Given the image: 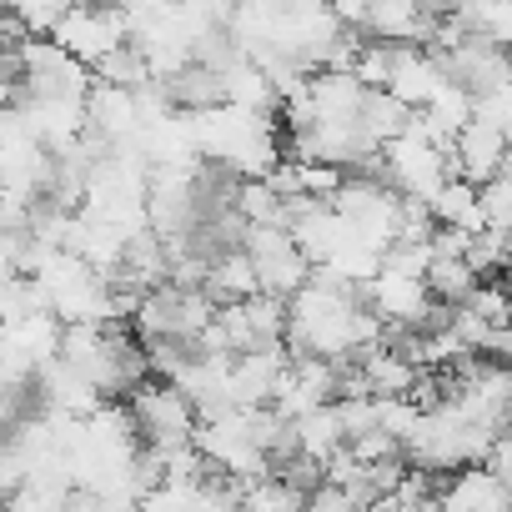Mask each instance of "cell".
Masks as SVG:
<instances>
[{
    "mask_svg": "<svg viewBox=\"0 0 512 512\" xmlns=\"http://www.w3.org/2000/svg\"><path fill=\"white\" fill-rule=\"evenodd\" d=\"M417 422H422V412L412 407V402H377V427L392 437V442H412V432H417Z\"/></svg>",
    "mask_w": 512,
    "mask_h": 512,
    "instance_id": "obj_21",
    "label": "cell"
},
{
    "mask_svg": "<svg viewBox=\"0 0 512 512\" xmlns=\"http://www.w3.org/2000/svg\"><path fill=\"white\" fill-rule=\"evenodd\" d=\"M287 347H272V352H251V357H231L226 362V402L241 407V412H256V407H272L282 382H287Z\"/></svg>",
    "mask_w": 512,
    "mask_h": 512,
    "instance_id": "obj_5",
    "label": "cell"
},
{
    "mask_svg": "<svg viewBox=\"0 0 512 512\" xmlns=\"http://www.w3.org/2000/svg\"><path fill=\"white\" fill-rule=\"evenodd\" d=\"M292 432H297L302 457H312V462H322V467H327L332 457L347 452V432H342V412H337V402H332V407H317V412H307V417H297Z\"/></svg>",
    "mask_w": 512,
    "mask_h": 512,
    "instance_id": "obj_12",
    "label": "cell"
},
{
    "mask_svg": "<svg viewBox=\"0 0 512 512\" xmlns=\"http://www.w3.org/2000/svg\"><path fill=\"white\" fill-rule=\"evenodd\" d=\"M487 472H492V482L497 487H507L512 492V432H502L497 442H492V452H487V462H482Z\"/></svg>",
    "mask_w": 512,
    "mask_h": 512,
    "instance_id": "obj_23",
    "label": "cell"
},
{
    "mask_svg": "<svg viewBox=\"0 0 512 512\" xmlns=\"http://www.w3.org/2000/svg\"><path fill=\"white\" fill-rule=\"evenodd\" d=\"M236 211H241L246 226H282V231H287V201H282L267 181H246Z\"/></svg>",
    "mask_w": 512,
    "mask_h": 512,
    "instance_id": "obj_17",
    "label": "cell"
},
{
    "mask_svg": "<svg viewBox=\"0 0 512 512\" xmlns=\"http://www.w3.org/2000/svg\"><path fill=\"white\" fill-rule=\"evenodd\" d=\"M126 417L136 427V442L151 447V452H181V447H196V432H201V417L191 407V397L171 382H146L136 387V397L126 402Z\"/></svg>",
    "mask_w": 512,
    "mask_h": 512,
    "instance_id": "obj_2",
    "label": "cell"
},
{
    "mask_svg": "<svg viewBox=\"0 0 512 512\" xmlns=\"http://www.w3.org/2000/svg\"><path fill=\"white\" fill-rule=\"evenodd\" d=\"M246 262L256 267L262 297H277V302H292L312 282V262L292 241V231H282V226H251L246 231Z\"/></svg>",
    "mask_w": 512,
    "mask_h": 512,
    "instance_id": "obj_3",
    "label": "cell"
},
{
    "mask_svg": "<svg viewBox=\"0 0 512 512\" xmlns=\"http://www.w3.org/2000/svg\"><path fill=\"white\" fill-rule=\"evenodd\" d=\"M477 211H482V231L512 236V176H497L492 186H482L477 191Z\"/></svg>",
    "mask_w": 512,
    "mask_h": 512,
    "instance_id": "obj_20",
    "label": "cell"
},
{
    "mask_svg": "<svg viewBox=\"0 0 512 512\" xmlns=\"http://www.w3.org/2000/svg\"><path fill=\"white\" fill-rule=\"evenodd\" d=\"M507 367H512V362H507Z\"/></svg>",
    "mask_w": 512,
    "mask_h": 512,
    "instance_id": "obj_28",
    "label": "cell"
},
{
    "mask_svg": "<svg viewBox=\"0 0 512 512\" xmlns=\"http://www.w3.org/2000/svg\"><path fill=\"white\" fill-rule=\"evenodd\" d=\"M412 116H417V111H407L397 96L367 91V101H362V111H357V131H362V141H367L372 151H382V146H392V141L412 126Z\"/></svg>",
    "mask_w": 512,
    "mask_h": 512,
    "instance_id": "obj_11",
    "label": "cell"
},
{
    "mask_svg": "<svg viewBox=\"0 0 512 512\" xmlns=\"http://www.w3.org/2000/svg\"><path fill=\"white\" fill-rule=\"evenodd\" d=\"M357 362H362V372H367L372 402H407L412 387H417V377H422L417 362H407V357H397V352H387V347H372V352H362Z\"/></svg>",
    "mask_w": 512,
    "mask_h": 512,
    "instance_id": "obj_10",
    "label": "cell"
},
{
    "mask_svg": "<svg viewBox=\"0 0 512 512\" xmlns=\"http://www.w3.org/2000/svg\"><path fill=\"white\" fill-rule=\"evenodd\" d=\"M502 161H507V136H502V126L487 121V116H472V121L457 131L452 151H447V176L482 191V186H492V181L502 176Z\"/></svg>",
    "mask_w": 512,
    "mask_h": 512,
    "instance_id": "obj_4",
    "label": "cell"
},
{
    "mask_svg": "<svg viewBox=\"0 0 512 512\" xmlns=\"http://www.w3.org/2000/svg\"><path fill=\"white\" fill-rule=\"evenodd\" d=\"M216 307L201 297V287H151L136 312H131V332L141 347H156V342H196L206 327H211Z\"/></svg>",
    "mask_w": 512,
    "mask_h": 512,
    "instance_id": "obj_1",
    "label": "cell"
},
{
    "mask_svg": "<svg viewBox=\"0 0 512 512\" xmlns=\"http://www.w3.org/2000/svg\"><path fill=\"white\" fill-rule=\"evenodd\" d=\"M477 322H487L492 332H502V327H512V297H507V287L502 282H477V292L462 302Z\"/></svg>",
    "mask_w": 512,
    "mask_h": 512,
    "instance_id": "obj_19",
    "label": "cell"
},
{
    "mask_svg": "<svg viewBox=\"0 0 512 512\" xmlns=\"http://www.w3.org/2000/svg\"><path fill=\"white\" fill-rule=\"evenodd\" d=\"M502 432H512V412H507V427H502Z\"/></svg>",
    "mask_w": 512,
    "mask_h": 512,
    "instance_id": "obj_27",
    "label": "cell"
},
{
    "mask_svg": "<svg viewBox=\"0 0 512 512\" xmlns=\"http://www.w3.org/2000/svg\"><path fill=\"white\" fill-rule=\"evenodd\" d=\"M156 91L166 96L171 116H186V121H201V116L226 106V76L201 66V61H181L176 71H166L156 81Z\"/></svg>",
    "mask_w": 512,
    "mask_h": 512,
    "instance_id": "obj_7",
    "label": "cell"
},
{
    "mask_svg": "<svg viewBox=\"0 0 512 512\" xmlns=\"http://www.w3.org/2000/svg\"><path fill=\"white\" fill-rule=\"evenodd\" d=\"M442 91V71L432 66L427 51L417 46H392V76H387V96H397L407 111H427V101Z\"/></svg>",
    "mask_w": 512,
    "mask_h": 512,
    "instance_id": "obj_8",
    "label": "cell"
},
{
    "mask_svg": "<svg viewBox=\"0 0 512 512\" xmlns=\"http://www.w3.org/2000/svg\"><path fill=\"white\" fill-rule=\"evenodd\" d=\"M86 131H96V136H106L116 146L136 141L141 136L136 96L131 91H111V86H91V96H86Z\"/></svg>",
    "mask_w": 512,
    "mask_h": 512,
    "instance_id": "obj_9",
    "label": "cell"
},
{
    "mask_svg": "<svg viewBox=\"0 0 512 512\" xmlns=\"http://www.w3.org/2000/svg\"><path fill=\"white\" fill-rule=\"evenodd\" d=\"M307 512H362V507L352 502V492H342V487L322 482V487L307 497Z\"/></svg>",
    "mask_w": 512,
    "mask_h": 512,
    "instance_id": "obj_24",
    "label": "cell"
},
{
    "mask_svg": "<svg viewBox=\"0 0 512 512\" xmlns=\"http://www.w3.org/2000/svg\"><path fill=\"white\" fill-rule=\"evenodd\" d=\"M121 41H131L126 11H71L66 26L56 31V46H61L66 56H76L86 71H96Z\"/></svg>",
    "mask_w": 512,
    "mask_h": 512,
    "instance_id": "obj_6",
    "label": "cell"
},
{
    "mask_svg": "<svg viewBox=\"0 0 512 512\" xmlns=\"http://www.w3.org/2000/svg\"><path fill=\"white\" fill-rule=\"evenodd\" d=\"M427 206H432V221H437V226H447V231H467V236H477V231H482L477 186H467V181H447Z\"/></svg>",
    "mask_w": 512,
    "mask_h": 512,
    "instance_id": "obj_15",
    "label": "cell"
},
{
    "mask_svg": "<svg viewBox=\"0 0 512 512\" xmlns=\"http://www.w3.org/2000/svg\"><path fill=\"white\" fill-rule=\"evenodd\" d=\"M502 287H507V297H512V272H507V277H502Z\"/></svg>",
    "mask_w": 512,
    "mask_h": 512,
    "instance_id": "obj_26",
    "label": "cell"
},
{
    "mask_svg": "<svg viewBox=\"0 0 512 512\" xmlns=\"http://www.w3.org/2000/svg\"><path fill=\"white\" fill-rule=\"evenodd\" d=\"M91 81H96V86H111V91L141 96L146 86H156V71H151V61H146V51H141L136 41H121V46L91 71Z\"/></svg>",
    "mask_w": 512,
    "mask_h": 512,
    "instance_id": "obj_13",
    "label": "cell"
},
{
    "mask_svg": "<svg viewBox=\"0 0 512 512\" xmlns=\"http://www.w3.org/2000/svg\"><path fill=\"white\" fill-rule=\"evenodd\" d=\"M422 287H427V297H432L437 307H462V302L477 292V277H472V267L462 262V256H432Z\"/></svg>",
    "mask_w": 512,
    "mask_h": 512,
    "instance_id": "obj_14",
    "label": "cell"
},
{
    "mask_svg": "<svg viewBox=\"0 0 512 512\" xmlns=\"http://www.w3.org/2000/svg\"><path fill=\"white\" fill-rule=\"evenodd\" d=\"M337 412H342V432H347V447L377 432V402H372V397H362V402H337Z\"/></svg>",
    "mask_w": 512,
    "mask_h": 512,
    "instance_id": "obj_22",
    "label": "cell"
},
{
    "mask_svg": "<svg viewBox=\"0 0 512 512\" xmlns=\"http://www.w3.org/2000/svg\"><path fill=\"white\" fill-rule=\"evenodd\" d=\"M462 262L472 267L477 282L507 277V272H512V236H502V231H477V236L467 241V256H462Z\"/></svg>",
    "mask_w": 512,
    "mask_h": 512,
    "instance_id": "obj_16",
    "label": "cell"
},
{
    "mask_svg": "<svg viewBox=\"0 0 512 512\" xmlns=\"http://www.w3.org/2000/svg\"><path fill=\"white\" fill-rule=\"evenodd\" d=\"M367 512H407V507H402V502H397V497H382V502H372V507H367Z\"/></svg>",
    "mask_w": 512,
    "mask_h": 512,
    "instance_id": "obj_25",
    "label": "cell"
},
{
    "mask_svg": "<svg viewBox=\"0 0 512 512\" xmlns=\"http://www.w3.org/2000/svg\"><path fill=\"white\" fill-rule=\"evenodd\" d=\"M241 512H307V497L297 487L267 477V482H251L241 492Z\"/></svg>",
    "mask_w": 512,
    "mask_h": 512,
    "instance_id": "obj_18",
    "label": "cell"
}]
</instances>
